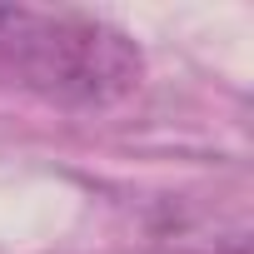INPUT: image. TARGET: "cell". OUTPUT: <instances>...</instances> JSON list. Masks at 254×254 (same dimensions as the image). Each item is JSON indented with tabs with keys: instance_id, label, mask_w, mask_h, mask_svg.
<instances>
[{
	"instance_id": "1",
	"label": "cell",
	"mask_w": 254,
	"mask_h": 254,
	"mask_svg": "<svg viewBox=\"0 0 254 254\" xmlns=\"http://www.w3.org/2000/svg\"><path fill=\"white\" fill-rule=\"evenodd\" d=\"M0 75L70 110H105L140 85L145 55L100 15L0 5Z\"/></svg>"
}]
</instances>
